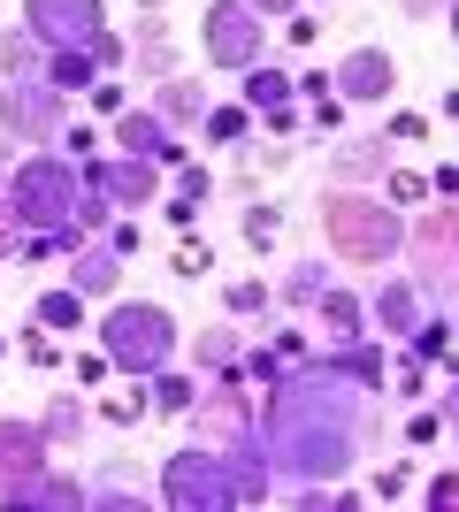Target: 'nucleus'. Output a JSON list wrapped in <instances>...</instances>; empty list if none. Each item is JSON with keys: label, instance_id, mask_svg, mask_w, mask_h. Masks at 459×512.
<instances>
[{"label": "nucleus", "instance_id": "nucleus-25", "mask_svg": "<svg viewBox=\"0 0 459 512\" xmlns=\"http://www.w3.org/2000/svg\"><path fill=\"white\" fill-rule=\"evenodd\" d=\"M0 77H8V85L39 77V39H31V31H8V39H0Z\"/></svg>", "mask_w": 459, "mask_h": 512}, {"label": "nucleus", "instance_id": "nucleus-45", "mask_svg": "<svg viewBox=\"0 0 459 512\" xmlns=\"http://www.w3.org/2000/svg\"><path fill=\"white\" fill-rule=\"evenodd\" d=\"M429 184H437V192H444V199H459V161H444V169H437V176H429Z\"/></svg>", "mask_w": 459, "mask_h": 512}, {"label": "nucleus", "instance_id": "nucleus-2", "mask_svg": "<svg viewBox=\"0 0 459 512\" xmlns=\"http://www.w3.org/2000/svg\"><path fill=\"white\" fill-rule=\"evenodd\" d=\"M77 199H85V176L69 169L62 153H31L16 169V184H8V207H16V222L23 230H54V222H69L77 214Z\"/></svg>", "mask_w": 459, "mask_h": 512}, {"label": "nucleus", "instance_id": "nucleus-29", "mask_svg": "<svg viewBox=\"0 0 459 512\" xmlns=\"http://www.w3.org/2000/svg\"><path fill=\"white\" fill-rule=\"evenodd\" d=\"M46 436H54V444L85 436V406H77V398H54V406H46Z\"/></svg>", "mask_w": 459, "mask_h": 512}, {"label": "nucleus", "instance_id": "nucleus-24", "mask_svg": "<svg viewBox=\"0 0 459 512\" xmlns=\"http://www.w3.org/2000/svg\"><path fill=\"white\" fill-rule=\"evenodd\" d=\"M253 413H245V398H238V375H222V390L199 406V428H245Z\"/></svg>", "mask_w": 459, "mask_h": 512}, {"label": "nucleus", "instance_id": "nucleus-4", "mask_svg": "<svg viewBox=\"0 0 459 512\" xmlns=\"http://www.w3.org/2000/svg\"><path fill=\"white\" fill-rule=\"evenodd\" d=\"M100 352H108V367H123V375L169 367V352H176L169 306H108V321H100Z\"/></svg>", "mask_w": 459, "mask_h": 512}, {"label": "nucleus", "instance_id": "nucleus-18", "mask_svg": "<svg viewBox=\"0 0 459 512\" xmlns=\"http://www.w3.org/2000/svg\"><path fill=\"white\" fill-rule=\"evenodd\" d=\"M375 321H383V329H398V337H414L421 321H429V299H421V283H391V291L375 299Z\"/></svg>", "mask_w": 459, "mask_h": 512}, {"label": "nucleus", "instance_id": "nucleus-28", "mask_svg": "<svg viewBox=\"0 0 459 512\" xmlns=\"http://www.w3.org/2000/svg\"><path fill=\"white\" fill-rule=\"evenodd\" d=\"M322 321L337 329V337H360V321H368V314H360V299H352V291H322Z\"/></svg>", "mask_w": 459, "mask_h": 512}, {"label": "nucleus", "instance_id": "nucleus-16", "mask_svg": "<svg viewBox=\"0 0 459 512\" xmlns=\"http://www.w3.org/2000/svg\"><path fill=\"white\" fill-rule=\"evenodd\" d=\"M77 291H85V299H115V283H123V253H115V245H77Z\"/></svg>", "mask_w": 459, "mask_h": 512}, {"label": "nucleus", "instance_id": "nucleus-8", "mask_svg": "<svg viewBox=\"0 0 459 512\" xmlns=\"http://www.w3.org/2000/svg\"><path fill=\"white\" fill-rule=\"evenodd\" d=\"M207 54L222 69H253L261 62V16L245 8V0H215L207 8Z\"/></svg>", "mask_w": 459, "mask_h": 512}, {"label": "nucleus", "instance_id": "nucleus-10", "mask_svg": "<svg viewBox=\"0 0 459 512\" xmlns=\"http://www.w3.org/2000/svg\"><path fill=\"white\" fill-rule=\"evenodd\" d=\"M222 474H230V505H261V497H268L276 459H268V436H261L253 421L230 428V459H222Z\"/></svg>", "mask_w": 459, "mask_h": 512}, {"label": "nucleus", "instance_id": "nucleus-17", "mask_svg": "<svg viewBox=\"0 0 459 512\" xmlns=\"http://www.w3.org/2000/svg\"><path fill=\"white\" fill-rule=\"evenodd\" d=\"M0 497H8V505H23V512H31V505H46V512L85 505V490H77V482H62V474H31V482H8Z\"/></svg>", "mask_w": 459, "mask_h": 512}, {"label": "nucleus", "instance_id": "nucleus-22", "mask_svg": "<svg viewBox=\"0 0 459 512\" xmlns=\"http://www.w3.org/2000/svg\"><path fill=\"white\" fill-rule=\"evenodd\" d=\"M284 100H291V69H276V62H253V69H245V107L276 115Z\"/></svg>", "mask_w": 459, "mask_h": 512}, {"label": "nucleus", "instance_id": "nucleus-33", "mask_svg": "<svg viewBox=\"0 0 459 512\" xmlns=\"http://www.w3.org/2000/svg\"><path fill=\"white\" fill-rule=\"evenodd\" d=\"M276 230H284V214H276V207H253V214H245V245H276Z\"/></svg>", "mask_w": 459, "mask_h": 512}, {"label": "nucleus", "instance_id": "nucleus-35", "mask_svg": "<svg viewBox=\"0 0 459 512\" xmlns=\"http://www.w3.org/2000/svg\"><path fill=\"white\" fill-rule=\"evenodd\" d=\"M238 375H261V383H276V375H284V352H276V344H268V352H245Z\"/></svg>", "mask_w": 459, "mask_h": 512}, {"label": "nucleus", "instance_id": "nucleus-50", "mask_svg": "<svg viewBox=\"0 0 459 512\" xmlns=\"http://www.w3.org/2000/svg\"><path fill=\"white\" fill-rule=\"evenodd\" d=\"M444 115H452V123H459V92H444Z\"/></svg>", "mask_w": 459, "mask_h": 512}, {"label": "nucleus", "instance_id": "nucleus-19", "mask_svg": "<svg viewBox=\"0 0 459 512\" xmlns=\"http://www.w3.org/2000/svg\"><path fill=\"white\" fill-rule=\"evenodd\" d=\"M153 115H161V123H207V92L192 85V77H161V107H153Z\"/></svg>", "mask_w": 459, "mask_h": 512}, {"label": "nucleus", "instance_id": "nucleus-12", "mask_svg": "<svg viewBox=\"0 0 459 512\" xmlns=\"http://www.w3.org/2000/svg\"><path fill=\"white\" fill-rule=\"evenodd\" d=\"M391 85H398V69H391L383 46H352L345 62H337V77H329L337 100H391Z\"/></svg>", "mask_w": 459, "mask_h": 512}, {"label": "nucleus", "instance_id": "nucleus-5", "mask_svg": "<svg viewBox=\"0 0 459 512\" xmlns=\"http://www.w3.org/2000/svg\"><path fill=\"white\" fill-rule=\"evenodd\" d=\"M161 505L169 512H230V474L215 451H176L161 467Z\"/></svg>", "mask_w": 459, "mask_h": 512}, {"label": "nucleus", "instance_id": "nucleus-32", "mask_svg": "<svg viewBox=\"0 0 459 512\" xmlns=\"http://www.w3.org/2000/svg\"><path fill=\"white\" fill-rule=\"evenodd\" d=\"M146 398H153L161 413H184V406H192V383H184V375H153V390H146Z\"/></svg>", "mask_w": 459, "mask_h": 512}, {"label": "nucleus", "instance_id": "nucleus-42", "mask_svg": "<svg viewBox=\"0 0 459 512\" xmlns=\"http://www.w3.org/2000/svg\"><path fill=\"white\" fill-rule=\"evenodd\" d=\"M207 192H215V184H207V169H184V176H176V199H207Z\"/></svg>", "mask_w": 459, "mask_h": 512}, {"label": "nucleus", "instance_id": "nucleus-46", "mask_svg": "<svg viewBox=\"0 0 459 512\" xmlns=\"http://www.w3.org/2000/svg\"><path fill=\"white\" fill-rule=\"evenodd\" d=\"M452 0H406V23H421V16H444Z\"/></svg>", "mask_w": 459, "mask_h": 512}, {"label": "nucleus", "instance_id": "nucleus-47", "mask_svg": "<svg viewBox=\"0 0 459 512\" xmlns=\"http://www.w3.org/2000/svg\"><path fill=\"white\" fill-rule=\"evenodd\" d=\"M245 8H253V16H291L299 0H245Z\"/></svg>", "mask_w": 459, "mask_h": 512}, {"label": "nucleus", "instance_id": "nucleus-13", "mask_svg": "<svg viewBox=\"0 0 459 512\" xmlns=\"http://www.w3.org/2000/svg\"><path fill=\"white\" fill-rule=\"evenodd\" d=\"M115 138H123V153H138V161H184V153H176V138H169V123H161V115H153V107H123V115H115Z\"/></svg>", "mask_w": 459, "mask_h": 512}, {"label": "nucleus", "instance_id": "nucleus-38", "mask_svg": "<svg viewBox=\"0 0 459 512\" xmlns=\"http://www.w3.org/2000/svg\"><path fill=\"white\" fill-rule=\"evenodd\" d=\"M23 360H31V367H62V352L46 344V329H31V337H23Z\"/></svg>", "mask_w": 459, "mask_h": 512}, {"label": "nucleus", "instance_id": "nucleus-34", "mask_svg": "<svg viewBox=\"0 0 459 512\" xmlns=\"http://www.w3.org/2000/svg\"><path fill=\"white\" fill-rule=\"evenodd\" d=\"M222 306H230V314H261V306H268V283H253V276L230 283V299H222Z\"/></svg>", "mask_w": 459, "mask_h": 512}, {"label": "nucleus", "instance_id": "nucleus-3", "mask_svg": "<svg viewBox=\"0 0 459 512\" xmlns=\"http://www.w3.org/2000/svg\"><path fill=\"white\" fill-rule=\"evenodd\" d=\"M322 230H329V245H337L345 260H391L398 245H406L398 207H383V199H352V192L322 199Z\"/></svg>", "mask_w": 459, "mask_h": 512}, {"label": "nucleus", "instance_id": "nucleus-20", "mask_svg": "<svg viewBox=\"0 0 459 512\" xmlns=\"http://www.w3.org/2000/svg\"><path fill=\"white\" fill-rule=\"evenodd\" d=\"M322 367H329V375H345V383H360V390L383 383V352H375V344H360V337H352L345 352H329Z\"/></svg>", "mask_w": 459, "mask_h": 512}, {"label": "nucleus", "instance_id": "nucleus-26", "mask_svg": "<svg viewBox=\"0 0 459 512\" xmlns=\"http://www.w3.org/2000/svg\"><path fill=\"white\" fill-rule=\"evenodd\" d=\"M77 321H85V291H77V283L39 299V329H77Z\"/></svg>", "mask_w": 459, "mask_h": 512}, {"label": "nucleus", "instance_id": "nucleus-15", "mask_svg": "<svg viewBox=\"0 0 459 512\" xmlns=\"http://www.w3.org/2000/svg\"><path fill=\"white\" fill-rule=\"evenodd\" d=\"M31 474H46V428L0 421V482H31Z\"/></svg>", "mask_w": 459, "mask_h": 512}, {"label": "nucleus", "instance_id": "nucleus-49", "mask_svg": "<svg viewBox=\"0 0 459 512\" xmlns=\"http://www.w3.org/2000/svg\"><path fill=\"white\" fill-rule=\"evenodd\" d=\"M0 184H16V161H8V146H0Z\"/></svg>", "mask_w": 459, "mask_h": 512}, {"label": "nucleus", "instance_id": "nucleus-9", "mask_svg": "<svg viewBox=\"0 0 459 512\" xmlns=\"http://www.w3.org/2000/svg\"><path fill=\"white\" fill-rule=\"evenodd\" d=\"M414 268H421V291H444L459 268V207H437L414 222Z\"/></svg>", "mask_w": 459, "mask_h": 512}, {"label": "nucleus", "instance_id": "nucleus-31", "mask_svg": "<svg viewBox=\"0 0 459 512\" xmlns=\"http://www.w3.org/2000/svg\"><path fill=\"white\" fill-rule=\"evenodd\" d=\"M322 291H329V268H322V260H299V268H291V291H284V299H322Z\"/></svg>", "mask_w": 459, "mask_h": 512}, {"label": "nucleus", "instance_id": "nucleus-11", "mask_svg": "<svg viewBox=\"0 0 459 512\" xmlns=\"http://www.w3.org/2000/svg\"><path fill=\"white\" fill-rule=\"evenodd\" d=\"M92 192H108V207H146L153 192H161V161H138V153H123V161H92L85 169Z\"/></svg>", "mask_w": 459, "mask_h": 512}, {"label": "nucleus", "instance_id": "nucleus-7", "mask_svg": "<svg viewBox=\"0 0 459 512\" xmlns=\"http://www.w3.org/2000/svg\"><path fill=\"white\" fill-rule=\"evenodd\" d=\"M62 107L69 92L46 85V77H23V85L0 92V123H8V138H23V146H54V130H62Z\"/></svg>", "mask_w": 459, "mask_h": 512}, {"label": "nucleus", "instance_id": "nucleus-21", "mask_svg": "<svg viewBox=\"0 0 459 512\" xmlns=\"http://www.w3.org/2000/svg\"><path fill=\"white\" fill-rule=\"evenodd\" d=\"M337 176H391V138H352V146H337Z\"/></svg>", "mask_w": 459, "mask_h": 512}, {"label": "nucleus", "instance_id": "nucleus-43", "mask_svg": "<svg viewBox=\"0 0 459 512\" xmlns=\"http://www.w3.org/2000/svg\"><path fill=\"white\" fill-rule=\"evenodd\" d=\"M429 505H444V512L459 505V474H437V482H429Z\"/></svg>", "mask_w": 459, "mask_h": 512}, {"label": "nucleus", "instance_id": "nucleus-6", "mask_svg": "<svg viewBox=\"0 0 459 512\" xmlns=\"http://www.w3.org/2000/svg\"><path fill=\"white\" fill-rule=\"evenodd\" d=\"M23 31L39 46H108V16L100 0H23Z\"/></svg>", "mask_w": 459, "mask_h": 512}, {"label": "nucleus", "instance_id": "nucleus-36", "mask_svg": "<svg viewBox=\"0 0 459 512\" xmlns=\"http://www.w3.org/2000/svg\"><path fill=\"white\" fill-rule=\"evenodd\" d=\"M291 505H306V512H352V490H299Z\"/></svg>", "mask_w": 459, "mask_h": 512}, {"label": "nucleus", "instance_id": "nucleus-51", "mask_svg": "<svg viewBox=\"0 0 459 512\" xmlns=\"http://www.w3.org/2000/svg\"><path fill=\"white\" fill-rule=\"evenodd\" d=\"M452 31H459V0H452Z\"/></svg>", "mask_w": 459, "mask_h": 512}, {"label": "nucleus", "instance_id": "nucleus-48", "mask_svg": "<svg viewBox=\"0 0 459 512\" xmlns=\"http://www.w3.org/2000/svg\"><path fill=\"white\" fill-rule=\"evenodd\" d=\"M444 428H459V390H452V398H444Z\"/></svg>", "mask_w": 459, "mask_h": 512}, {"label": "nucleus", "instance_id": "nucleus-30", "mask_svg": "<svg viewBox=\"0 0 459 512\" xmlns=\"http://www.w3.org/2000/svg\"><path fill=\"white\" fill-rule=\"evenodd\" d=\"M245 123H253L245 107H215V115H207V138H215V146H238V138H245Z\"/></svg>", "mask_w": 459, "mask_h": 512}, {"label": "nucleus", "instance_id": "nucleus-23", "mask_svg": "<svg viewBox=\"0 0 459 512\" xmlns=\"http://www.w3.org/2000/svg\"><path fill=\"white\" fill-rule=\"evenodd\" d=\"M131 54H138V69H146V77H169V62H176V39L161 31V16H146V23L131 31Z\"/></svg>", "mask_w": 459, "mask_h": 512}, {"label": "nucleus", "instance_id": "nucleus-1", "mask_svg": "<svg viewBox=\"0 0 459 512\" xmlns=\"http://www.w3.org/2000/svg\"><path fill=\"white\" fill-rule=\"evenodd\" d=\"M261 436H268V459L276 474H299V482H337L360 451V398H352L345 375L329 367H299V375H276L268 390V413H261Z\"/></svg>", "mask_w": 459, "mask_h": 512}, {"label": "nucleus", "instance_id": "nucleus-39", "mask_svg": "<svg viewBox=\"0 0 459 512\" xmlns=\"http://www.w3.org/2000/svg\"><path fill=\"white\" fill-rule=\"evenodd\" d=\"M421 375H429V360H421V352H406V360H398V390L414 398V390H421Z\"/></svg>", "mask_w": 459, "mask_h": 512}, {"label": "nucleus", "instance_id": "nucleus-41", "mask_svg": "<svg viewBox=\"0 0 459 512\" xmlns=\"http://www.w3.org/2000/svg\"><path fill=\"white\" fill-rule=\"evenodd\" d=\"M77 222H85V230H100V222H108V192H92V199H77Z\"/></svg>", "mask_w": 459, "mask_h": 512}, {"label": "nucleus", "instance_id": "nucleus-52", "mask_svg": "<svg viewBox=\"0 0 459 512\" xmlns=\"http://www.w3.org/2000/svg\"><path fill=\"white\" fill-rule=\"evenodd\" d=\"M146 8H153V0H146Z\"/></svg>", "mask_w": 459, "mask_h": 512}, {"label": "nucleus", "instance_id": "nucleus-27", "mask_svg": "<svg viewBox=\"0 0 459 512\" xmlns=\"http://www.w3.org/2000/svg\"><path fill=\"white\" fill-rule=\"evenodd\" d=\"M238 344H230V329H207V337H199V367H207V375H238Z\"/></svg>", "mask_w": 459, "mask_h": 512}, {"label": "nucleus", "instance_id": "nucleus-14", "mask_svg": "<svg viewBox=\"0 0 459 512\" xmlns=\"http://www.w3.org/2000/svg\"><path fill=\"white\" fill-rule=\"evenodd\" d=\"M100 62H123V39H108V46H62V54L46 62V85L85 92V85H100Z\"/></svg>", "mask_w": 459, "mask_h": 512}, {"label": "nucleus", "instance_id": "nucleus-44", "mask_svg": "<svg viewBox=\"0 0 459 512\" xmlns=\"http://www.w3.org/2000/svg\"><path fill=\"white\" fill-rule=\"evenodd\" d=\"M16 230H23V222H16V207L0 199V253H16Z\"/></svg>", "mask_w": 459, "mask_h": 512}, {"label": "nucleus", "instance_id": "nucleus-37", "mask_svg": "<svg viewBox=\"0 0 459 512\" xmlns=\"http://www.w3.org/2000/svg\"><path fill=\"white\" fill-rule=\"evenodd\" d=\"M391 184V207H421L429 199V176H383Z\"/></svg>", "mask_w": 459, "mask_h": 512}, {"label": "nucleus", "instance_id": "nucleus-40", "mask_svg": "<svg viewBox=\"0 0 459 512\" xmlns=\"http://www.w3.org/2000/svg\"><path fill=\"white\" fill-rule=\"evenodd\" d=\"M176 276H207V245H176Z\"/></svg>", "mask_w": 459, "mask_h": 512}]
</instances>
